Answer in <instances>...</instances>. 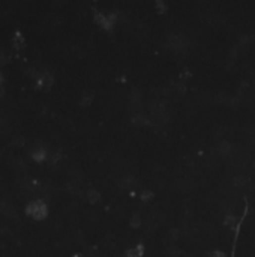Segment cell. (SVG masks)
<instances>
[{
	"instance_id": "1",
	"label": "cell",
	"mask_w": 255,
	"mask_h": 257,
	"mask_svg": "<svg viewBox=\"0 0 255 257\" xmlns=\"http://www.w3.org/2000/svg\"><path fill=\"white\" fill-rule=\"evenodd\" d=\"M26 212H27L29 217H32L35 220H42V218L47 217L48 208H47V204H45L44 200H35V201H32L29 206H27Z\"/></svg>"
},
{
	"instance_id": "2",
	"label": "cell",
	"mask_w": 255,
	"mask_h": 257,
	"mask_svg": "<svg viewBox=\"0 0 255 257\" xmlns=\"http://www.w3.org/2000/svg\"><path fill=\"white\" fill-rule=\"evenodd\" d=\"M117 15L114 12H96L95 14V21L105 30H111L116 24Z\"/></svg>"
},
{
	"instance_id": "3",
	"label": "cell",
	"mask_w": 255,
	"mask_h": 257,
	"mask_svg": "<svg viewBox=\"0 0 255 257\" xmlns=\"http://www.w3.org/2000/svg\"><path fill=\"white\" fill-rule=\"evenodd\" d=\"M144 253H146L144 244H138L126 251V257H144Z\"/></svg>"
},
{
	"instance_id": "4",
	"label": "cell",
	"mask_w": 255,
	"mask_h": 257,
	"mask_svg": "<svg viewBox=\"0 0 255 257\" xmlns=\"http://www.w3.org/2000/svg\"><path fill=\"white\" fill-rule=\"evenodd\" d=\"M51 84H53V75L50 72H44L38 80V86L42 89H48V87H51Z\"/></svg>"
},
{
	"instance_id": "5",
	"label": "cell",
	"mask_w": 255,
	"mask_h": 257,
	"mask_svg": "<svg viewBox=\"0 0 255 257\" xmlns=\"http://www.w3.org/2000/svg\"><path fill=\"white\" fill-rule=\"evenodd\" d=\"M12 45H14V48H17V50L23 48V45H24V38H23V35H21L20 32L15 33V36H14V39H12Z\"/></svg>"
},
{
	"instance_id": "6",
	"label": "cell",
	"mask_w": 255,
	"mask_h": 257,
	"mask_svg": "<svg viewBox=\"0 0 255 257\" xmlns=\"http://www.w3.org/2000/svg\"><path fill=\"white\" fill-rule=\"evenodd\" d=\"M45 157H47V153H45L44 149H38V150L33 152V158L36 161H42V160H45Z\"/></svg>"
},
{
	"instance_id": "7",
	"label": "cell",
	"mask_w": 255,
	"mask_h": 257,
	"mask_svg": "<svg viewBox=\"0 0 255 257\" xmlns=\"http://www.w3.org/2000/svg\"><path fill=\"white\" fill-rule=\"evenodd\" d=\"M87 198H89L90 203H96V201L99 200V193L95 191V190H90V191L87 193Z\"/></svg>"
},
{
	"instance_id": "8",
	"label": "cell",
	"mask_w": 255,
	"mask_h": 257,
	"mask_svg": "<svg viewBox=\"0 0 255 257\" xmlns=\"http://www.w3.org/2000/svg\"><path fill=\"white\" fill-rule=\"evenodd\" d=\"M131 226H132L134 229H138V227L141 226V218H140V215H134V217L131 218Z\"/></svg>"
},
{
	"instance_id": "9",
	"label": "cell",
	"mask_w": 255,
	"mask_h": 257,
	"mask_svg": "<svg viewBox=\"0 0 255 257\" xmlns=\"http://www.w3.org/2000/svg\"><path fill=\"white\" fill-rule=\"evenodd\" d=\"M153 197V194L150 193V191H144L143 194H141V200H150Z\"/></svg>"
},
{
	"instance_id": "10",
	"label": "cell",
	"mask_w": 255,
	"mask_h": 257,
	"mask_svg": "<svg viewBox=\"0 0 255 257\" xmlns=\"http://www.w3.org/2000/svg\"><path fill=\"white\" fill-rule=\"evenodd\" d=\"M210 257H227V256H225V253H222V251H212V253H210Z\"/></svg>"
},
{
	"instance_id": "11",
	"label": "cell",
	"mask_w": 255,
	"mask_h": 257,
	"mask_svg": "<svg viewBox=\"0 0 255 257\" xmlns=\"http://www.w3.org/2000/svg\"><path fill=\"white\" fill-rule=\"evenodd\" d=\"M3 61H5V56L0 53V64H3Z\"/></svg>"
},
{
	"instance_id": "12",
	"label": "cell",
	"mask_w": 255,
	"mask_h": 257,
	"mask_svg": "<svg viewBox=\"0 0 255 257\" xmlns=\"http://www.w3.org/2000/svg\"><path fill=\"white\" fill-rule=\"evenodd\" d=\"M0 86H2V74H0Z\"/></svg>"
}]
</instances>
